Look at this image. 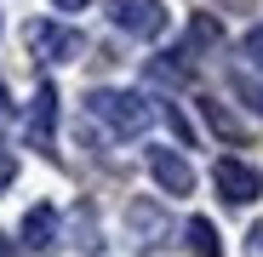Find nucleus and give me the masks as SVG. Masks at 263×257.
<instances>
[{"label": "nucleus", "instance_id": "f257e3e1", "mask_svg": "<svg viewBox=\"0 0 263 257\" xmlns=\"http://www.w3.org/2000/svg\"><path fill=\"white\" fill-rule=\"evenodd\" d=\"M86 114L103 120L115 137H138V132H149V120H155L149 97H138V92H109V86H98V92L86 97Z\"/></svg>", "mask_w": 263, "mask_h": 257}, {"label": "nucleus", "instance_id": "f03ea898", "mask_svg": "<svg viewBox=\"0 0 263 257\" xmlns=\"http://www.w3.org/2000/svg\"><path fill=\"white\" fill-rule=\"evenodd\" d=\"M109 23L138 40H155V34H166V6L160 0H109Z\"/></svg>", "mask_w": 263, "mask_h": 257}, {"label": "nucleus", "instance_id": "7ed1b4c3", "mask_svg": "<svg viewBox=\"0 0 263 257\" xmlns=\"http://www.w3.org/2000/svg\"><path fill=\"white\" fill-rule=\"evenodd\" d=\"M212 183H217V194H223L229 206H252L263 194V171H252L246 160H217L212 166Z\"/></svg>", "mask_w": 263, "mask_h": 257}, {"label": "nucleus", "instance_id": "20e7f679", "mask_svg": "<svg viewBox=\"0 0 263 257\" xmlns=\"http://www.w3.org/2000/svg\"><path fill=\"white\" fill-rule=\"evenodd\" d=\"M29 52L40 63H69L80 52V34L74 29H58V23H29Z\"/></svg>", "mask_w": 263, "mask_h": 257}, {"label": "nucleus", "instance_id": "39448f33", "mask_svg": "<svg viewBox=\"0 0 263 257\" xmlns=\"http://www.w3.org/2000/svg\"><path fill=\"white\" fill-rule=\"evenodd\" d=\"M149 171H155V183H160L172 200L195 189V171H189V160H183V154H172V149H149Z\"/></svg>", "mask_w": 263, "mask_h": 257}, {"label": "nucleus", "instance_id": "423d86ee", "mask_svg": "<svg viewBox=\"0 0 263 257\" xmlns=\"http://www.w3.org/2000/svg\"><path fill=\"white\" fill-rule=\"evenodd\" d=\"M126 223L138 229V246H160V240H166V211H160V200H132V206H126Z\"/></svg>", "mask_w": 263, "mask_h": 257}, {"label": "nucleus", "instance_id": "0eeeda50", "mask_svg": "<svg viewBox=\"0 0 263 257\" xmlns=\"http://www.w3.org/2000/svg\"><path fill=\"white\" fill-rule=\"evenodd\" d=\"M52 120H58V92H52V86H40V92L29 97V137H34V149L52 143Z\"/></svg>", "mask_w": 263, "mask_h": 257}, {"label": "nucleus", "instance_id": "6e6552de", "mask_svg": "<svg viewBox=\"0 0 263 257\" xmlns=\"http://www.w3.org/2000/svg\"><path fill=\"white\" fill-rule=\"evenodd\" d=\"M23 246H29V251L58 246V211H52V206H29V211H23Z\"/></svg>", "mask_w": 263, "mask_h": 257}, {"label": "nucleus", "instance_id": "1a4fd4ad", "mask_svg": "<svg viewBox=\"0 0 263 257\" xmlns=\"http://www.w3.org/2000/svg\"><path fill=\"white\" fill-rule=\"evenodd\" d=\"M200 114H206V126H212V132L217 137H229V143H246V126L229 114V103H217V97H206L200 103Z\"/></svg>", "mask_w": 263, "mask_h": 257}, {"label": "nucleus", "instance_id": "9d476101", "mask_svg": "<svg viewBox=\"0 0 263 257\" xmlns=\"http://www.w3.org/2000/svg\"><path fill=\"white\" fill-rule=\"evenodd\" d=\"M69 246H80V251H98L103 246V234H98V211L92 206H74V218H69Z\"/></svg>", "mask_w": 263, "mask_h": 257}, {"label": "nucleus", "instance_id": "9b49d317", "mask_svg": "<svg viewBox=\"0 0 263 257\" xmlns=\"http://www.w3.org/2000/svg\"><path fill=\"white\" fill-rule=\"evenodd\" d=\"M217 34H223V29H217V17H212V12H195V17H189V46H183V52L195 57V52L217 46Z\"/></svg>", "mask_w": 263, "mask_h": 257}, {"label": "nucleus", "instance_id": "f8f14e48", "mask_svg": "<svg viewBox=\"0 0 263 257\" xmlns=\"http://www.w3.org/2000/svg\"><path fill=\"white\" fill-rule=\"evenodd\" d=\"M189 251L195 257H223V251H217V229L206 218H189Z\"/></svg>", "mask_w": 263, "mask_h": 257}, {"label": "nucleus", "instance_id": "ddd939ff", "mask_svg": "<svg viewBox=\"0 0 263 257\" xmlns=\"http://www.w3.org/2000/svg\"><path fill=\"white\" fill-rule=\"evenodd\" d=\"M229 86H235V92L246 97V109H257V114H263V86H257L246 69H235V74H229Z\"/></svg>", "mask_w": 263, "mask_h": 257}, {"label": "nucleus", "instance_id": "4468645a", "mask_svg": "<svg viewBox=\"0 0 263 257\" xmlns=\"http://www.w3.org/2000/svg\"><path fill=\"white\" fill-rule=\"evenodd\" d=\"M240 57H246V69L263 74V29H246V34H240Z\"/></svg>", "mask_w": 263, "mask_h": 257}, {"label": "nucleus", "instance_id": "2eb2a0df", "mask_svg": "<svg viewBox=\"0 0 263 257\" xmlns=\"http://www.w3.org/2000/svg\"><path fill=\"white\" fill-rule=\"evenodd\" d=\"M166 126L178 132V143H183V149H195V132H189V120H183L178 109H166Z\"/></svg>", "mask_w": 263, "mask_h": 257}, {"label": "nucleus", "instance_id": "dca6fc26", "mask_svg": "<svg viewBox=\"0 0 263 257\" xmlns=\"http://www.w3.org/2000/svg\"><path fill=\"white\" fill-rule=\"evenodd\" d=\"M52 6H58V12H86L92 0H52Z\"/></svg>", "mask_w": 263, "mask_h": 257}, {"label": "nucleus", "instance_id": "f3484780", "mask_svg": "<svg viewBox=\"0 0 263 257\" xmlns=\"http://www.w3.org/2000/svg\"><path fill=\"white\" fill-rule=\"evenodd\" d=\"M252 246H257V251H263V223H257V229H252Z\"/></svg>", "mask_w": 263, "mask_h": 257}, {"label": "nucleus", "instance_id": "a211bd4d", "mask_svg": "<svg viewBox=\"0 0 263 257\" xmlns=\"http://www.w3.org/2000/svg\"><path fill=\"white\" fill-rule=\"evenodd\" d=\"M0 257H12V246H6V234H0Z\"/></svg>", "mask_w": 263, "mask_h": 257}]
</instances>
